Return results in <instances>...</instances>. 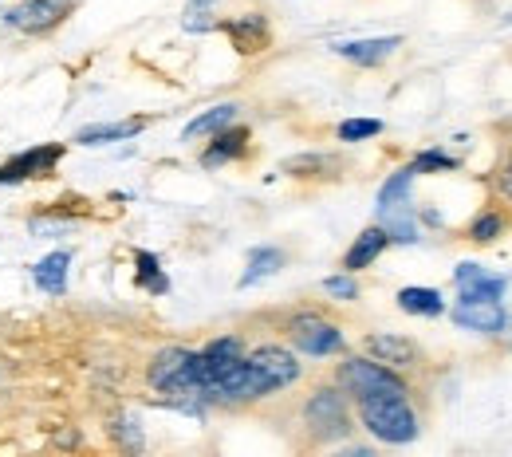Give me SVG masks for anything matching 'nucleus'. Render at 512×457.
I'll use <instances>...</instances> for the list:
<instances>
[{
  "instance_id": "1",
  "label": "nucleus",
  "mask_w": 512,
  "mask_h": 457,
  "mask_svg": "<svg viewBox=\"0 0 512 457\" xmlns=\"http://www.w3.org/2000/svg\"><path fill=\"white\" fill-rule=\"evenodd\" d=\"M359 418L363 426L386 442V446H406L418 438V414L410 406L406 394H371V398H359Z\"/></svg>"
},
{
  "instance_id": "2",
  "label": "nucleus",
  "mask_w": 512,
  "mask_h": 457,
  "mask_svg": "<svg viewBox=\"0 0 512 457\" xmlns=\"http://www.w3.org/2000/svg\"><path fill=\"white\" fill-rule=\"evenodd\" d=\"M304 426L316 442H339L351 434V410L343 387H320L304 402Z\"/></svg>"
},
{
  "instance_id": "3",
  "label": "nucleus",
  "mask_w": 512,
  "mask_h": 457,
  "mask_svg": "<svg viewBox=\"0 0 512 457\" xmlns=\"http://www.w3.org/2000/svg\"><path fill=\"white\" fill-rule=\"evenodd\" d=\"M339 387L351 394L355 402L359 398H371V394H410L406 391V383L394 375V367H386L379 359H347V363H339Z\"/></svg>"
},
{
  "instance_id": "4",
  "label": "nucleus",
  "mask_w": 512,
  "mask_h": 457,
  "mask_svg": "<svg viewBox=\"0 0 512 457\" xmlns=\"http://www.w3.org/2000/svg\"><path fill=\"white\" fill-rule=\"evenodd\" d=\"M190 355L193 351H186V347H166V351H158L154 363H150V387L162 394L186 398V402H182L186 410H193L190 402H197L193 379H190Z\"/></svg>"
},
{
  "instance_id": "5",
  "label": "nucleus",
  "mask_w": 512,
  "mask_h": 457,
  "mask_svg": "<svg viewBox=\"0 0 512 457\" xmlns=\"http://www.w3.org/2000/svg\"><path fill=\"white\" fill-rule=\"evenodd\" d=\"M288 339L304 355H335V351H343V331L331 324V320L316 316V312L292 316L288 320Z\"/></svg>"
},
{
  "instance_id": "6",
  "label": "nucleus",
  "mask_w": 512,
  "mask_h": 457,
  "mask_svg": "<svg viewBox=\"0 0 512 457\" xmlns=\"http://www.w3.org/2000/svg\"><path fill=\"white\" fill-rule=\"evenodd\" d=\"M245 359H249V367H253L256 379H260L264 398L284 391V387H292V383L300 379V363H296V355L284 351V347H256L253 355H245Z\"/></svg>"
},
{
  "instance_id": "7",
  "label": "nucleus",
  "mask_w": 512,
  "mask_h": 457,
  "mask_svg": "<svg viewBox=\"0 0 512 457\" xmlns=\"http://www.w3.org/2000/svg\"><path fill=\"white\" fill-rule=\"evenodd\" d=\"M60 158H64V146H36V150H24V154H16L12 162L0 166V186H16V182L44 178V174L56 170Z\"/></svg>"
},
{
  "instance_id": "8",
  "label": "nucleus",
  "mask_w": 512,
  "mask_h": 457,
  "mask_svg": "<svg viewBox=\"0 0 512 457\" xmlns=\"http://www.w3.org/2000/svg\"><path fill=\"white\" fill-rule=\"evenodd\" d=\"M75 8V0H24L20 8H12L4 20L20 32H48Z\"/></svg>"
},
{
  "instance_id": "9",
  "label": "nucleus",
  "mask_w": 512,
  "mask_h": 457,
  "mask_svg": "<svg viewBox=\"0 0 512 457\" xmlns=\"http://www.w3.org/2000/svg\"><path fill=\"white\" fill-rule=\"evenodd\" d=\"M453 324L469 327V331H481V335H501L509 327V316H505L501 300H457Z\"/></svg>"
},
{
  "instance_id": "10",
  "label": "nucleus",
  "mask_w": 512,
  "mask_h": 457,
  "mask_svg": "<svg viewBox=\"0 0 512 457\" xmlns=\"http://www.w3.org/2000/svg\"><path fill=\"white\" fill-rule=\"evenodd\" d=\"M367 355L386 363V367H398V371L422 363V351H418L414 339H406V335H386V331L383 335H367Z\"/></svg>"
},
{
  "instance_id": "11",
  "label": "nucleus",
  "mask_w": 512,
  "mask_h": 457,
  "mask_svg": "<svg viewBox=\"0 0 512 457\" xmlns=\"http://www.w3.org/2000/svg\"><path fill=\"white\" fill-rule=\"evenodd\" d=\"M453 280L461 288V300H501L505 296V280L501 276H489L481 264L465 261L453 268Z\"/></svg>"
},
{
  "instance_id": "12",
  "label": "nucleus",
  "mask_w": 512,
  "mask_h": 457,
  "mask_svg": "<svg viewBox=\"0 0 512 457\" xmlns=\"http://www.w3.org/2000/svg\"><path fill=\"white\" fill-rule=\"evenodd\" d=\"M225 32H229V40H233V48H237L241 56H256V52H264V48H268V40H272V28H268V20H264L260 12H245V16L229 20V24H225Z\"/></svg>"
},
{
  "instance_id": "13",
  "label": "nucleus",
  "mask_w": 512,
  "mask_h": 457,
  "mask_svg": "<svg viewBox=\"0 0 512 457\" xmlns=\"http://www.w3.org/2000/svg\"><path fill=\"white\" fill-rule=\"evenodd\" d=\"M402 48V36H375V40H347V44H335V56L351 60L359 67H375L383 64L386 56H394Z\"/></svg>"
},
{
  "instance_id": "14",
  "label": "nucleus",
  "mask_w": 512,
  "mask_h": 457,
  "mask_svg": "<svg viewBox=\"0 0 512 457\" xmlns=\"http://www.w3.org/2000/svg\"><path fill=\"white\" fill-rule=\"evenodd\" d=\"M386 245H390V237H386L383 225L363 229V233L355 237V245L347 249V257H343V272H363V268H371V264L386 253Z\"/></svg>"
},
{
  "instance_id": "15",
  "label": "nucleus",
  "mask_w": 512,
  "mask_h": 457,
  "mask_svg": "<svg viewBox=\"0 0 512 457\" xmlns=\"http://www.w3.org/2000/svg\"><path fill=\"white\" fill-rule=\"evenodd\" d=\"M245 150H249V131L229 123L225 131L213 134V142L205 146V154H201V166H205V170H213V166H225V162L241 158Z\"/></svg>"
},
{
  "instance_id": "16",
  "label": "nucleus",
  "mask_w": 512,
  "mask_h": 457,
  "mask_svg": "<svg viewBox=\"0 0 512 457\" xmlns=\"http://www.w3.org/2000/svg\"><path fill=\"white\" fill-rule=\"evenodd\" d=\"M146 127V119H127V123H103V127H87L75 134L79 146H107V142H123Z\"/></svg>"
},
{
  "instance_id": "17",
  "label": "nucleus",
  "mask_w": 512,
  "mask_h": 457,
  "mask_svg": "<svg viewBox=\"0 0 512 457\" xmlns=\"http://www.w3.org/2000/svg\"><path fill=\"white\" fill-rule=\"evenodd\" d=\"M398 308L410 312V316H442L446 300H442L438 288H402L398 292Z\"/></svg>"
},
{
  "instance_id": "18",
  "label": "nucleus",
  "mask_w": 512,
  "mask_h": 457,
  "mask_svg": "<svg viewBox=\"0 0 512 457\" xmlns=\"http://www.w3.org/2000/svg\"><path fill=\"white\" fill-rule=\"evenodd\" d=\"M335 170H339V162L331 154H296L284 162V174H292V178H335Z\"/></svg>"
},
{
  "instance_id": "19",
  "label": "nucleus",
  "mask_w": 512,
  "mask_h": 457,
  "mask_svg": "<svg viewBox=\"0 0 512 457\" xmlns=\"http://www.w3.org/2000/svg\"><path fill=\"white\" fill-rule=\"evenodd\" d=\"M237 111H241L237 103H221V107H213V111H205V115H197V119H193L190 127H186V134H182V138L190 142V138H201V134H217V131H225L229 123H237Z\"/></svg>"
},
{
  "instance_id": "20",
  "label": "nucleus",
  "mask_w": 512,
  "mask_h": 457,
  "mask_svg": "<svg viewBox=\"0 0 512 457\" xmlns=\"http://www.w3.org/2000/svg\"><path fill=\"white\" fill-rule=\"evenodd\" d=\"M67 264H71V253H48L44 261L36 264V284L44 292H64L67 288Z\"/></svg>"
},
{
  "instance_id": "21",
  "label": "nucleus",
  "mask_w": 512,
  "mask_h": 457,
  "mask_svg": "<svg viewBox=\"0 0 512 457\" xmlns=\"http://www.w3.org/2000/svg\"><path fill=\"white\" fill-rule=\"evenodd\" d=\"M383 229H386V237H390V241H398V245H414V241H418V225H414L410 205L383 209Z\"/></svg>"
},
{
  "instance_id": "22",
  "label": "nucleus",
  "mask_w": 512,
  "mask_h": 457,
  "mask_svg": "<svg viewBox=\"0 0 512 457\" xmlns=\"http://www.w3.org/2000/svg\"><path fill=\"white\" fill-rule=\"evenodd\" d=\"M284 268V253L280 249H253L249 253V268H245V276H241V288H249V284H260L264 276H272V272H280Z\"/></svg>"
},
{
  "instance_id": "23",
  "label": "nucleus",
  "mask_w": 512,
  "mask_h": 457,
  "mask_svg": "<svg viewBox=\"0 0 512 457\" xmlns=\"http://www.w3.org/2000/svg\"><path fill=\"white\" fill-rule=\"evenodd\" d=\"M505 229H509V217H505L501 209H485V213H477V217H473L469 237H473L477 245H489V241H497Z\"/></svg>"
},
{
  "instance_id": "24",
  "label": "nucleus",
  "mask_w": 512,
  "mask_h": 457,
  "mask_svg": "<svg viewBox=\"0 0 512 457\" xmlns=\"http://www.w3.org/2000/svg\"><path fill=\"white\" fill-rule=\"evenodd\" d=\"M410 182H414V170H410V166H402L398 174H390L386 186L379 190V213H383V209H394V205H406Z\"/></svg>"
},
{
  "instance_id": "25",
  "label": "nucleus",
  "mask_w": 512,
  "mask_h": 457,
  "mask_svg": "<svg viewBox=\"0 0 512 457\" xmlns=\"http://www.w3.org/2000/svg\"><path fill=\"white\" fill-rule=\"evenodd\" d=\"M134 264H138V284H142L146 292H154V296L170 292V280H166V272H162V264H158L154 253H138Z\"/></svg>"
},
{
  "instance_id": "26",
  "label": "nucleus",
  "mask_w": 512,
  "mask_h": 457,
  "mask_svg": "<svg viewBox=\"0 0 512 457\" xmlns=\"http://www.w3.org/2000/svg\"><path fill=\"white\" fill-rule=\"evenodd\" d=\"M339 142H363V138H375V134H383V123L379 119H347V123H339Z\"/></svg>"
},
{
  "instance_id": "27",
  "label": "nucleus",
  "mask_w": 512,
  "mask_h": 457,
  "mask_svg": "<svg viewBox=\"0 0 512 457\" xmlns=\"http://www.w3.org/2000/svg\"><path fill=\"white\" fill-rule=\"evenodd\" d=\"M414 174H438V170H457V158H449L442 150H422L414 162H410Z\"/></svg>"
},
{
  "instance_id": "28",
  "label": "nucleus",
  "mask_w": 512,
  "mask_h": 457,
  "mask_svg": "<svg viewBox=\"0 0 512 457\" xmlns=\"http://www.w3.org/2000/svg\"><path fill=\"white\" fill-rule=\"evenodd\" d=\"M111 434H115L127 450H138V446H142V426H138V418H134V414L115 418V422H111Z\"/></svg>"
},
{
  "instance_id": "29",
  "label": "nucleus",
  "mask_w": 512,
  "mask_h": 457,
  "mask_svg": "<svg viewBox=\"0 0 512 457\" xmlns=\"http://www.w3.org/2000/svg\"><path fill=\"white\" fill-rule=\"evenodd\" d=\"M323 292L335 296V300H359V284L351 280V272H343V276H327V280H323Z\"/></svg>"
},
{
  "instance_id": "30",
  "label": "nucleus",
  "mask_w": 512,
  "mask_h": 457,
  "mask_svg": "<svg viewBox=\"0 0 512 457\" xmlns=\"http://www.w3.org/2000/svg\"><path fill=\"white\" fill-rule=\"evenodd\" d=\"M497 190L512 201V146H509V162H505V170H501V178H497Z\"/></svg>"
}]
</instances>
